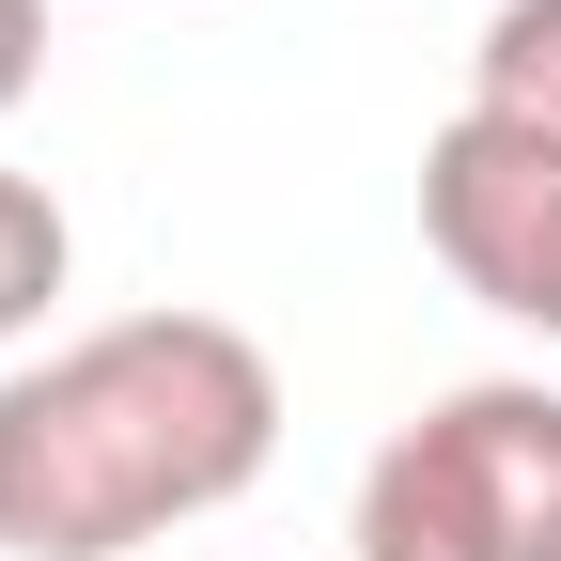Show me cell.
<instances>
[{
	"label": "cell",
	"mask_w": 561,
	"mask_h": 561,
	"mask_svg": "<svg viewBox=\"0 0 561 561\" xmlns=\"http://www.w3.org/2000/svg\"><path fill=\"white\" fill-rule=\"evenodd\" d=\"M47 79V0H0V110Z\"/></svg>",
	"instance_id": "obj_6"
},
{
	"label": "cell",
	"mask_w": 561,
	"mask_h": 561,
	"mask_svg": "<svg viewBox=\"0 0 561 561\" xmlns=\"http://www.w3.org/2000/svg\"><path fill=\"white\" fill-rule=\"evenodd\" d=\"M280 453V359L234 312H110L0 375V561H140L250 500Z\"/></svg>",
	"instance_id": "obj_1"
},
{
	"label": "cell",
	"mask_w": 561,
	"mask_h": 561,
	"mask_svg": "<svg viewBox=\"0 0 561 561\" xmlns=\"http://www.w3.org/2000/svg\"><path fill=\"white\" fill-rule=\"evenodd\" d=\"M421 234H437V265L483 312H515V328L561 343V157L546 140L453 110L437 140H421Z\"/></svg>",
	"instance_id": "obj_3"
},
{
	"label": "cell",
	"mask_w": 561,
	"mask_h": 561,
	"mask_svg": "<svg viewBox=\"0 0 561 561\" xmlns=\"http://www.w3.org/2000/svg\"><path fill=\"white\" fill-rule=\"evenodd\" d=\"M79 280V234H62V203L32 187V172H0V343L16 328H47V297Z\"/></svg>",
	"instance_id": "obj_5"
},
{
	"label": "cell",
	"mask_w": 561,
	"mask_h": 561,
	"mask_svg": "<svg viewBox=\"0 0 561 561\" xmlns=\"http://www.w3.org/2000/svg\"><path fill=\"white\" fill-rule=\"evenodd\" d=\"M359 561H561V390L468 375L359 468Z\"/></svg>",
	"instance_id": "obj_2"
},
{
	"label": "cell",
	"mask_w": 561,
	"mask_h": 561,
	"mask_svg": "<svg viewBox=\"0 0 561 561\" xmlns=\"http://www.w3.org/2000/svg\"><path fill=\"white\" fill-rule=\"evenodd\" d=\"M468 110L561 157V0H500V16H483V47H468Z\"/></svg>",
	"instance_id": "obj_4"
}]
</instances>
